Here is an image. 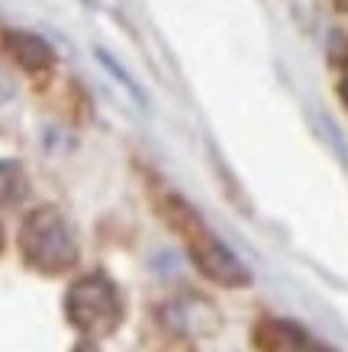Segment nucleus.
I'll return each instance as SVG.
<instances>
[{"mask_svg": "<svg viewBox=\"0 0 348 352\" xmlns=\"http://www.w3.org/2000/svg\"><path fill=\"white\" fill-rule=\"evenodd\" d=\"M338 94H342V100L348 104V58H345V68H342V81H338Z\"/></svg>", "mask_w": 348, "mask_h": 352, "instance_id": "obj_7", "label": "nucleus"}, {"mask_svg": "<svg viewBox=\"0 0 348 352\" xmlns=\"http://www.w3.org/2000/svg\"><path fill=\"white\" fill-rule=\"evenodd\" d=\"M20 249L23 258L36 272H45V275H58L65 268H71L74 258H78L71 226L65 223V217L55 207H39L23 220Z\"/></svg>", "mask_w": 348, "mask_h": 352, "instance_id": "obj_2", "label": "nucleus"}, {"mask_svg": "<svg viewBox=\"0 0 348 352\" xmlns=\"http://www.w3.org/2000/svg\"><path fill=\"white\" fill-rule=\"evenodd\" d=\"M336 7L338 10H348V0H336Z\"/></svg>", "mask_w": 348, "mask_h": 352, "instance_id": "obj_8", "label": "nucleus"}, {"mask_svg": "<svg viewBox=\"0 0 348 352\" xmlns=\"http://www.w3.org/2000/svg\"><path fill=\"white\" fill-rule=\"evenodd\" d=\"M68 320L87 336H106L123 320V300L119 291L106 275H84L78 278L68 298H65Z\"/></svg>", "mask_w": 348, "mask_h": 352, "instance_id": "obj_3", "label": "nucleus"}, {"mask_svg": "<svg viewBox=\"0 0 348 352\" xmlns=\"http://www.w3.org/2000/svg\"><path fill=\"white\" fill-rule=\"evenodd\" d=\"M3 43H7V49L13 52V58H16L23 68H30V72H43V68H49V65L55 62L52 45L45 43L43 36H36V32L7 30Z\"/></svg>", "mask_w": 348, "mask_h": 352, "instance_id": "obj_4", "label": "nucleus"}, {"mask_svg": "<svg viewBox=\"0 0 348 352\" xmlns=\"http://www.w3.org/2000/svg\"><path fill=\"white\" fill-rule=\"evenodd\" d=\"M23 194H26V178L20 165L0 162V204H16Z\"/></svg>", "mask_w": 348, "mask_h": 352, "instance_id": "obj_5", "label": "nucleus"}, {"mask_svg": "<svg viewBox=\"0 0 348 352\" xmlns=\"http://www.w3.org/2000/svg\"><path fill=\"white\" fill-rule=\"evenodd\" d=\"M290 352H332L329 346H323V342L316 340H306V336H300V340L290 346Z\"/></svg>", "mask_w": 348, "mask_h": 352, "instance_id": "obj_6", "label": "nucleus"}, {"mask_svg": "<svg viewBox=\"0 0 348 352\" xmlns=\"http://www.w3.org/2000/svg\"><path fill=\"white\" fill-rule=\"evenodd\" d=\"M168 220H171V226L184 236L190 256H194V262L200 265L203 275H210L213 281L229 285V288L232 285H245V281H248V272H245L242 262L232 256L216 236H213L210 226L203 223L200 217L194 214L181 197H171L168 201Z\"/></svg>", "mask_w": 348, "mask_h": 352, "instance_id": "obj_1", "label": "nucleus"}]
</instances>
